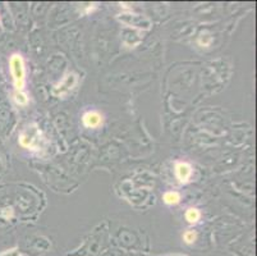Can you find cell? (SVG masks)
<instances>
[{"label":"cell","instance_id":"cell-3","mask_svg":"<svg viewBox=\"0 0 257 256\" xmlns=\"http://www.w3.org/2000/svg\"><path fill=\"white\" fill-rule=\"evenodd\" d=\"M82 123L86 128H99L104 123V116L97 110H88L82 116Z\"/></svg>","mask_w":257,"mask_h":256},{"label":"cell","instance_id":"cell-8","mask_svg":"<svg viewBox=\"0 0 257 256\" xmlns=\"http://www.w3.org/2000/svg\"><path fill=\"white\" fill-rule=\"evenodd\" d=\"M32 142H34V138L30 135H26V133H22L20 136V145L23 147H32Z\"/></svg>","mask_w":257,"mask_h":256},{"label":"cell","instance_id":"cell-7","mask_svg":"<svg viewBox=\"0 0 257 256\" xmlns=\"http://www.w3.org/2000/svg\"><path fill=\"white\" fill-rule=\"evenodd\" d=\"M197 239V233L195 231H186L183 233V241L187 245H192Z\"/></svg>","mask_w":257,"mask_h":256},{"label":"cell","instance_id":"cell-1","mask_svg":"<svg viewBox=\"0 0 257 256\" xmlns=\"http://www.w3.org/2000/svg\"><path fill=\"white\" fill-rule=\"evenodd\" d=\"M9 68L15 82V88L17 91H23L26 84V67L21 54H13L9 59Z\"/></svg>","mask_w":257,"mask_h":256},{"label":"cell","instance_id":"cell-6","mask_svg":"<svg viewBox=\"0 0 257 256\" xmlns=\"http://www.w3.org/2000/svg\"><path fill=\"white\" fill-rule=\"evenodd\" d=\"M15 100L18 105H21V107H26V105L29 104V98H27V95H26L25 93H22V91H17V93L15 94Z\"/></svg>","mask_w":257,"mask_h":256},{"label":"cell","instance_id":"cell-4","mask_svg":"<svg viewBox=\"0 0 257 256\" xmlns=\"http://www.w3.org/2000/svg\"><path fill=\"white\" fill-rule=\"evenodd\" d=\"M163 201L165 205L173 206L181 203V194L177 191H168L163 195Z\"/></svg>","mask_w":257,"mask_h":256},{"label":"cell","instance_id":"cell-5","mask_svg":"<svg viewBox=\"0 0 257 256\" xmlns=\"http://www.w3.org/2000/svg\"><path fill=\"white\" fill-rule=\"evenodd\" d=\"M184 217H186V220L189 224H196L201 219V211L197 208H189L187 209Z\"/></svg>","mask_w":257,"mask_h":256},{"label":"cell","instance_id":"cell-2","mask_svg":"<svg viewBox=\"0 0 257 256\" xmlns=\"http://www.w3.org/2000/svg\"><path fill=\"white\" fill-rule=\"evenodd\" d=\"M174 172H175V177L177 180L179 181V183L182 185H186L191 181L193 175V168L192 165L187 161H178V163H175L174 166Z\"/></svg>","mask_w":257,"mask_h":256}]
</instances>
